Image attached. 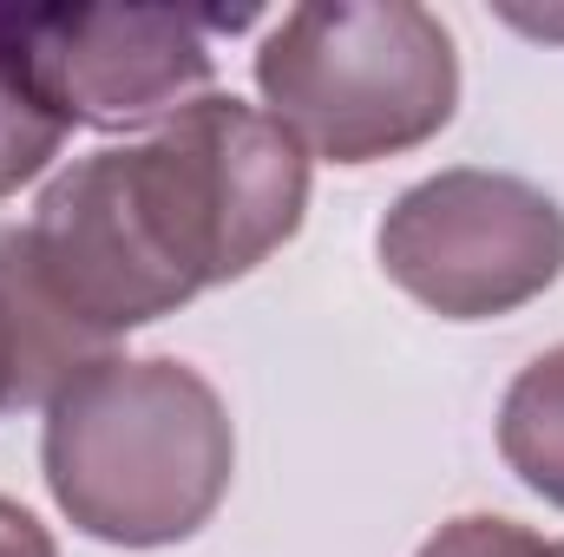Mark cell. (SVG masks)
I'll return each mask as SVG.
<instances>
[{
	"label": "cell",
	"mask_w": 564,
	"mask_h": 557,
	"mask_svg": "<svg viewBox=\"0 0 564 557\" xmlns=\"http://www.w3.org/2000/svg\"><path fill=\"white\" fill-rule=\"evenodd\" d=\"M308 151L270 112L204 92L144 144H112L59 171L20 223L40 288L112 348L184 308L210 282H237L302 230Z\"/></svg>",
	"instance_id": "1"
},
{
	"label": "cell",
	"mask_w": 564,
	"mask_h": 557,
	"mask_svg": "<svg viewBox=\"0 0 564 557\" xmlns=\"http://www.w3.org/2000/svg\"><path fill=\"white\" fill-rule=\"evenodd\" d=\"M40 466L86 538L151 551L210 525L237 472V433L197 368L106 354L46 401Z\"/></svg>",
	"instance_id": "2"
},
{
	"label": "cell",
	"mask_w": 564,
	"mask_h": 557,
	"mask_svg": "<svg viewBox=\"0 0 564 557\" xmlns=\"http://www.w3.org/2000/svg\"><path fill=\"white\" fill-rule=\"evenodd\" d=\"M257 86L302 151L375 164L446 132L459 106V53L440 13L414 0H315L270 26Z\"/></svg>",
	"instance_id": "3"
},
{
	"label": "cell",
	"mask_w": 564,
	"mask_h": 557,
	"mask_svg": "<svg viewBox=\"0 0 564 557\" xmlns=\"http://www.w3.org/2000/svg\"><path fill=\"white\" fill-rule=\"evenodd\" d=\"M381 270L446 321H492L545 295L564 270V210L512 171H440L381 217Z\"/></svg>",
	"instance_id": "4"
},
{
	"label": "cell",
	"mask_w": 564,
	"mask_h": 557,
	"mask_svg": "<svg viewBox=\"0 0 564 557\" xmlns=\"http://www.w3.org/2000/svg\"><path fill=\"white\" fill-rule=\"evenodd\" d=\"M197 13H158V7H33L13 13V33L59 99L73 125H151L177 119L210 86V40Z\"/></svg>",
	"instance_id": "5"
},
{
	"label": "cell",
	"mask_w": 564,
	"mask_h": 557,
	"mask_svg": "<svg viewBox=\"0 0 564 557\" xmlns=\"http://www.w3.org/2000/svg\"><path fill=\"white\" fill-rule=\"evenodd\" d=\"M66 132H73V119L33 73V59L13 33V7H0V197L33 184L59 157Z\"/></svg>",
	"instance_id": "6"
},
{
	"label": "cell",
	"mask_w": 564,
	"mask_h": 557,
	"mask_svg": "<svg viewBox=\"0 0 564 557\" xmlns=\"http://www.w3.org/2000/svg\"><path fill=\"white\" fill-rule=\"evenodd\" d=\"M499 452L539 499L564 505V348L539 354L506 387V401H499Z\"/></svg>",
	"instance_id": "7"
},
{
	"label": "cell",
	"mask_w": 564,
	"mask_h": 557,
	"mask_svg": "<svg viewBox=\"0 0 564 557\" xmlns=\"http://www.w3.org/2000/svg\"><path fill=\"white\" fill-rule=\"evenodd\" d=\"M421 557H558V545L512 518H453L421 545Z\"/></svg>",
	"instance_id": "8"
},
{
	"label": "cell",
	"mask_w": 564,
	"mask_h": 557,
	"mask_svg": "<svg viewBox=\"0 0 564 557\" xmlns=\"http://www.w3.org/2000/svg\"><path fill=\"white\" fill-rule=\"evenodd\" d=\"M0 557H59L46 525L26 505H13V499H0Z\"/></svg>",
	"instance_id": "9"
},
{
	"label": "cell",
	"mask_w": 564,
	"mask_h": 557,
	"mask_svg": "<svg viewBox=\"0 0 564 557\" xmlns=\"http://www.w3.org/2000/svg\"><path fill=\"white\" fill-rule=\"evenodd\" d=\"M20 407V381H13V354H7V335H0V414Z\"/></svg>",
	"instance_id": "10"
},
{
	"label": "cell",
	"mask_w": 564,
	"mask_h": 557,
	"mask_svg": "<svg viewBox=\"0 0 564 557\" xmlns=\"http://www.w3.org/2000/svg\"><path fill=\"white\" fill-rule=\"evenodd\" d=\"M558 557H564V545H558Z\"/></svg>",
	"instance_id": "11"
}]
</instances>
